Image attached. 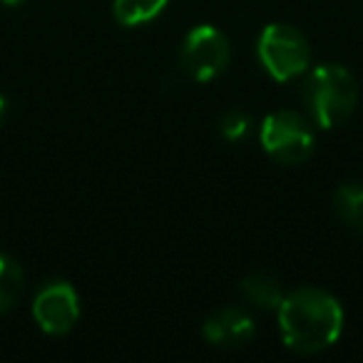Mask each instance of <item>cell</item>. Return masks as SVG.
<instances>
[{
	"label": "cell",
	"instance_id": "obj_7",
	"mask_svg": "<svg viewBox=\"0 0 363 363\" xmlns=\"http://www.w3.org/2000/svg\"><path fill=\"white\" fill-rule=\"evenodd\" d=\"M204 338L214 346L237 348L254 338V321L239 308H222L212 313L204 323Z\"/></svg>",
	"mask_w": 363,
	"mask_h": 363
},
{
	"label": "cell",
	"instance_id": "obj_11",
	"mask_svg": "<svg viewBox=\"0 0 363 363\" xmlns=\"http://www.w3.org/2000/svg\"><path fill=\"white\" fill-rule=\"evenodd\" d=\"M23 291V269L16 259L0 254V313L11 311Z\"/></svg>",
	"mask_w": 363,
	"mask_h": 363
},
{
	"label": "cell",
	"instance_id": "obj_14",
	"mask_svg": "<svg viewBox=\"0 0 363 363\" xmlns=\"http://www.w3.org/2000/svg\"><path fill=\"white\" fill-rule=\"evenodd\" d=\"M3 6H18V3H23V0H0Z\"/></svg>",
	"mask_w": 363,
	"mask_h": 363
},
{
	"label": "cell",
	"instance_id": "obj_9",
	"mask_svg": "<svg viewBox=\"0 0 363 363\" xmlns=\"http://www.w3.org/2000/svg\"><path fill=\"white\" fill-rule=\"evenodd\" d=\"M242 291L254 306L267 308V311L279 308V303L286 296V294L281 291V284L274 277H269V274H252V277H247L242 281Z\"/></svg>",
	"mask_w": 363,
	"mask_h": 363
},
{
	"label": "cell",
	"instance_id": "obj_3",
	"mask_svg": "<svg viewBox=\"0 0 363 363\" xmlns=\"http://www.w3.org/2000/svg\"><path fill=\"white\" fill-rule=\"evenodd\" d=\"M259 60L264 70L279 82H289L303 75L311 62V48L301 30L284 23H272L259 35Z\"/></svg>",
	"mask_w": 363,
	"mask_h": 363
},
{
	"label": "cell",
	"instance_id": "obj_13",
	"mask_svg": "<svg viewBox=\"0 0 363 363\" xmlns=\"http://www.w3.org/2000/svg\"><path fill=\"white\" fill-rule=\"evenodd\" d=\"M3 117H6V100L0 97V122H3Z\"/></svg>",
	"mask_w": 363,
	"mask_h": 363
},
{
	"label": "cell",
	"instance_id": "obj_2",
	"mask_svg": "<svg viewBox=\"0 0 363 363\" xmlns=\"http://www.w3.org/2000/svg\"><path fill=\"white\" fill-rule=\"evenodd\" d=\"M358 102V85L353 75L341 65H318L303 85V105L311 122L321 130L341 125L351 117Z\"/></svg>",
	"mask_w": 363,
	"mask_h": 363
},
{
	"label": "cell",
	"instance_id": "obj_8",
	"mask_svg": "<svg viewBox=\"0 0 363 363\" xmlns=\"http://www.w3.org/2000/svg\"><path fill=\"white\" fill-rule=\"evenodd\" d=\"M167 6H169V0H115L112 16L120 26L135 28L155 21Z\"/></svg>",
	"mask_w": 363,
	"mask_h": 363
},
{
	"label": "cell",
	"instance_id": "obj_1",
	"mask_svg": "<svg viewBox=\"0 0 363 363\" xmlns=\"http://www.w3.org/2000/svg\"><path fill=\"white\" fill-rule=\"evenodd\" d=\"M277 311L284 343L303 356L326 351L343 331L341 303L321 289L303 286L286 294Z\"/></svg>",
	"mask_w": 363,
	"mask_h": 363
},
{
	"label": "cell",
	"instance_id": "obj_12",
	"mask_svg": "<svg viewBox=\"0 0 363 363\" xmlns=\"http://www.w3.org/2000/svg\"><path fill=\"white\" fill-rule=\"evenodd\" d=\"M219 127H222V135L227 137V140H242L244 135L249 132V127H252V120H249L247 112L242 110H229L227 115L222 117V122H219Z\"/></svg>",
	"mask_w": 363,
	"mask_h": 363
},
{
	"label": "cell",
	"instance_id": "obj_4",
	"mask_svg": "<svg viewBox=\"0 0 363 363\" xmlns=\"http://www.w3.org/2000/svg\"><path fill=\"white\" fill-rule=\"evenodd\" d=\"M313 127L306 117L291 110H277L262 122V147L281 164H298L313 150Z\"/></svg>",
	"mask_w": 363,
	"mask_h": 363
},
{
	"label": "cell",
	"instance_id": "obj_6",
	"mask_svg": "<svg viewBox=\"0 0 363 363\" xmlns=\"http://www.w3.org/2000/svg\"><path fill=\"white\" fill-rule=\"evenodd\" d=\"M33 318L50 336L67 333L80 318V298L67 281H52L33 301Z\"/></svg>",
	"mask_w": 363,
	"mask_h": 363
},
{
	"label": "cell",
	"instance_id": "obj_10",
	"mask_svg": "<svg viewBox=\"0 0 363 363\" xmlns=\"http://www.w3.org/2000/svg\"><path fill=\"white\" fill-rule=\"evenodd\" d=\"M333 207L348 227L363 232V184H343L333 197Z\"/></svg>",
	"mask_w": 363,
	"mask_h": 363
},
{
	"label": "cell",
	"instance_id": "obj_5",
	"mask_svg": "<svg viewBox=\"0 0 363 363\" xmlns=\"http://www.w3.org/2000/svg\"><path fill=\"white\" fill-rule=\"evenodd\" d=\"M229 57H232V48L227 35L212 26L192 28L179 50L182 70L197 82H209L222 75L229 65Z\"/></svg>",
	"mask_w": 363,
	"mask_h": 363
}]
</instances>
